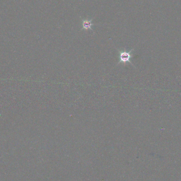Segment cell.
I'll use <instances>...</instances> for the list:
<instances>
[{
	"instance_id": "2",
	"label": "cell",
	"mask_w": 181,
	"mask_h": 181,
	"mask_svg": "<svg viewBox=\"0 0 181 181\" xmlns=\"http://www.w3.org/2000/svg\"><path fill=\"white\" fill-rule=\"evenodd\" d=\"M92 20L93 19H82V30H92V27L94 25V24L92 22Z\"/></svg>"
},
{
	"instance_id": "1",
	"label": "cell",
	"mask_w": 181,
	"mask_h": 181,
	"mask_svg": "<svg viewBox=\"0 0 181 181\" xmlns=\"http://www.w3.org/2000/svg\"><path fill=\"white\" fill-rule=\"evenodd\" d=\"M119 52V62L118 65L120 64H123L126 65V63L131 64L132 66H134L133 64L131 61V59L132 57V52L134 49H131L130 51H127L126 49L122 50L118 49Z\"/></svg>"
}]
</instances>
